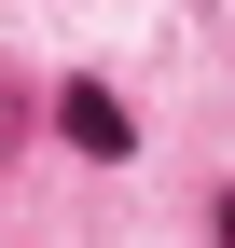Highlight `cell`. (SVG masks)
Wrapping results in <instances>:
<instances>
[{
    "mask_svg": "<svg viewBox=\"0 0 235 248\" xmlns=\"http://www.w3.org/2000/svg\"><path fill=\"white\" fill-rule=\"evenodd\" d=\"M14 138H28V97H14V83H0V152H14Z\"/></svg>",
    "mask_w": 235,
    "mask_h": 248,
    "instance_id": "7a4b0ae2",
    "label": "cell"
},
{
    "mask_svg": "<svg viewBox=\"0 0 235 248\" xmlns=\"http://www.w3.org/2000/svg\"><path fill=\"white\" fill-rule=\"evenodd\" d=\"M208 207H221V221H208V234H221V248H235V193H208Z\"/></svg>",
    "mask_w": 235,
    "mask_h": 248,
    "instance_id": "3957f363",
    "label": "cell"
},
{
    "mask_svg": "<svg viewBox=\"0 0 235 248\" xmlns=\"http://www.w3.org/2000/svg\"><path fill=\"white\" fill-rule=\"evenodd\" d=\"M55 138H69V152H97V166H125V152H138V110L125 97H111V83H55Z\"/></svg>",
    "mask_w": 235,
    "mask_h": 248,
    "instance_id": "6da1fadb",
    "label": "cell"
}]
</instances>
